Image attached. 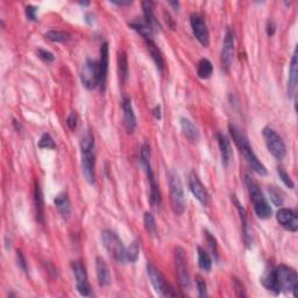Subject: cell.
I'll return each instance as SVG.
<instances>
[{
	"instance_id": "obj_1",
	"label": "cell",
	"mask_w": 298,
	"mask_h": 298,
	"mask_svg": "<svg viewBox=\"0 0 298 298\" xmlns=\"http://www.w3.org/2000/svg\"><path fill=\"white\" fill-rule=\"evenodd\" d=\"M297 281L296 270L285 264H280L275 269L267 270L261 277V283L274 295H279L281 292H292L293 297H297Z\"/></svg>"
},
{
	"instance_id": "obj_2",
	"label": "cell",
	"mask_w": 298,
	"mask_h": 298,
	"mask_svg": "<svg viewBox=\"0 0 298 298\" xmlns=\"http://www.w3.org/2000/svg\"><path fill=\"white\" fill-rule=\"evenodd\" d=\"M228 130L233 139L234 144L237 145L241 154L244 155L246 161H247L248 164L250 165V168H252L257 175H260V176H266V175L268 174L267 168H266L264 164L257 158L256 154L254 153L252 146L249 144L248 138L246 137L245 133L241 132L239 127L232 124L228 125Z\"/></svg>"
},
{
	"instance_id": "obj_3",
	"label": "cell",
	"mask_w": 298,
	"mask_h": 298,
	"mask_svg": "<svg viewBox=\"0 0 298 298\" xmlns=\"http://www.w3.org/2000/svg\"><path fill=\"white\" fill-rule=\"evenodd\" d=\"M82 170L85 181L90 185L96 184V153H94V138L91 130L83 135L81 140Z\"/></svg>"
},
{
	"instance_id": "obj_4",
	"label": "cell",
	"mask_w": 298,
	"mask_h": 298,
	"mask_svg": "<svg viewBox=\"0 0 298 298\" xmlns=\"http://www.w3.org/2000/svg\"><path fill=\"white\" fill-rule=\"evenodd\" d=\"M245 183L248 189L250 201L253 203L254 211H255L256 216L259 217L260 219H268V218L272 217L273 210L270 208L268 201L266 200L263 192L261 191L260 186L257 185V183L254 181L252 177H249L248 175L245 176Z\"/></svg>"
},
{
	"instance_id": "obj_5",
	"label": "cell",
	"mask_w": 298,
	"mask_h": 298,
	"mask_svg": "<svg viewBox=\"0 0 298 298\" xmlns=\"http://www.w3.org/2000/svg\"><path fill=\"white\" fill-rule=\"evenodd\" d=\"M168 184L173 211L175 214H177V216H181V214H183L185 211L186 201L181 177L175 170H170L168 173Z\"/></svg>"
},
{
	"instance_id": "obj_6",
	"label": "cell",
	"mask_w": 298,
	"mask_h": 298,
	"mask_svg": "<svg viewBox=\"0 0 298 298\" xmlns=\"http://www.w3.org/2000/svg\"><path fill=\"white\" fill-rule=\"evenodd\" d=\"M150 157H152V152H150V147L148 144H144L141 148V164L146 170L147 177H148L149 186H150V203L154 208L156 206H160L161 204V191L160 186H158V183L156 177H155V174L152 169V161H150Z\"/></svg>"
},
{
	"instance_id": "obj_7",
	"label": "cell",
	"mask_w": 298,
	"mask_h": 298,
	"mask_svg": "<svg viewBox=\"0 0 298 298\" xmlns=\"http://www.w3.org/2000/svg\"><path fill=\"white\" fill-rule=\"evenodd\" d=\"M102 241L104 247L107 249L111 255L113 256V259L119 263H128L127 260V247L122 244L120 238L118 237V234L110 229H104L102 232Z\"/></svg>"
},
{
	"instance_id": "obj_8",
	"label": "cell",
	"mask_w": 298,
	"mask_h": 298,
	"mask_svg": "<svg viewBox=\"0 0 298 298\" xmlns=\"http://www.w3.org/2000/svg\"><path fill=\"white\" fill-rule=\"evenodd\" d=\"M147 273H148L150 283L158 295L162 297H176L178 293L175 291L174 288L165 280L163 274L158 270L153 263H147Z\"/></svg>"
},
{
	"instance_id": "obj_9",
	"label": "cell",
	"mask_w": 298,
	"mask_h": 298,
	"mask_svg": "<svg viewBox=\"0 0 298 298\" xmlns=\"http://www.w3.org/2000/svg\"><path fill=\"white\" fill-rule=\"evenodd\" d=\"M262 135H263L266 146L269 150V153L273 155L276 160H283L287 154V148H285L284 141L282 140V138L274 130L272 127H264L262 129Z\"/></svg>"
},
{
	"instance_id": "obj_10",
	"label": "cell",
	"mask_w": 298,
	"mask_h": 298,
	"mask_svg": "<svg viewBox=\"0 0 298 298\" xmlns=\"http://www.w3.org/2000/svg\"><path fill=\"white\" fill-rule=\"evenodd\" d=\"M175 266H176V275L180 285L185 290L190 289L191 277H190L188 257H186L185 250L182 247H176L175 249Z\"/></svg>"
},
{
	"instance_id": "obj_11",
	"label": "cell",
	"mask_w": 298,
	"mask_h": 298,
	"mask_svg": "<svg viewBox=\"0 0 298 298\" xmlns=\"http://www.w3.org/2000/svg\"><path fill=\"white\" fill-rule=\"evenodd\" d=\"M81 82L83 86L87 90H94L99 86L101 82V75H99V63L94 59L87 58L81 69Z\"/></svg>"
},
{
	"instance_id": "obj_12",
	"label": "cell",
	"mask_w": 298,
	"mask_h": 298,
	"mask_svg": "<svg viewBox=\"0 0 298 298\" xmlns=\"http://www.w3.org/2000/svg\"><path fill=\"white\" fill-rule=\"evenodd\" d=\"M234 45H236V39H234L233 30L229 28L226 29V34L224 38V43H222L221 54H220V63L221 69L225 73H228L231 69L233 56H234Z\"/></svg>"
},
{
	"instance_id": "obj_13",
	"label": "cell",
	"mask_w": 298,
	"mask_h": 298,
	"mask_svg": "<svg viewBox=\"0 0 298 298\" xmlns=\"http://www.w3.org/2000/svg\"><path fill=\"white\" fill-rule=\"evenodd\" d=\"M190 25H191L192 33L198 40V42L203 47H209L210 33L206 22L204 21V18L200 13H192L191 17H190Z\"/></svg>"
},
{
	"instance_id": "obj_14",
	"label": "cell",
	"mask_w": 298,
	"mask_h": 298,
	"mask_svg": "<svg viewBox=\"0 0 298 298\" xmlns=\"http://www.w3.org/2000/svg\"><path fill=\"white\" fill-rule=\"evenodd\" d=\"M71 269L75 274V279H76V288L78 292L82 296H90L91 295V285L89 283V279H87V273L84 267V264L81 261H74L71 263Z\"/></svg>"
},
{
	"instance_id": "obj_15",
	"label": "cell",
	"mask_w": 298,
	"mask_h": 298,
	"mask_svg": "<svg viewBox=\"0 0 298 298\" xmlns=\"http://www.w3.org/2000/svg\"><path fill=\"white\" fill-rule=\"evenodd\" d=\"M189 188L191 190L193 197L201 203L203 206H209L210 197L208 190L203 185L200 177L197 176L196 173H191L189 176Z\"/></svg>"
},
{
	"instance_id": "obj_16",
	"label": "cell",
	"mask_w": 298,
	"mask_h": 298,
	"mask_svg": "<svg viewBox=\"0 0 298 298\" xmlns=\"http://www.w3.org/2000/svg\"><path fill=\"white\" fill-rule=\"evenodd\" d=\"M276 220L279 224L290 232H297L298 217L297 213L291 209L282 208L276 212Z\"/></svg>"
},
{
	"instance_id": "obj_17",
	"label": "cell",
	"mask_w": 298,
	"mask_h": 298,
	"mask_svg": "<svg viewBox=\"0 0 298 298\" xmlns=\"http://www.w3.org/2000/svg\"><path fill=\"white\" fill-rule=\"evenodd\" d=\"M122 113H124V126L126 132L133 134L137 128V117H135L132 102L128 97L122 98Z\"/></svg>"
},
{
	"instance_id": "obj_18",
	"label": "cell",
	"mask_w": 298,
	"mask_h": 298,
	"mask_svg": "<svg viewBox=\"0 0 298 298\" xmlns=\"http://www.w3.org/2000/svg\"><path fill=\"white\" fill-rule=\"evenodd\" d=\"M109 43L104 42L101 47V59H99V75H101V82L99 87L104 92L106 90L107 74H109Z\"/></svg>"
},
{
	"instance_id": "obj_19",
	"label": "cell",
	"mask_w": 298,
	"mask_h": 298,
	"mask_svg": "<svg viewBox=\"0 0 298 298\" xmlns=\"http://www.w3.org/2000/svg\"><path fill=\"white\" fill-rule=\"evenodd\" d=\"M298 83V56H297V48L293 50V55L291 58L289 68V79H288V96L290 98L295 97Z\"/></svg>"
},
{
	"instance_id": "obj_20",
	"label": "cell",
	"mask_w": 298,
	"mask_h": 298,
	"mask_svg": "<svg viewBox=\"0 0 298 298\" xmlns=\"http://www.w3.org/2000/svg\"><path fill=\"white\" fill-rule=\"evenodd\" d=\"M232 201L234 203V205H236V208L238 210V212H239V216H240V220H241V228H242V234H244V240H245V245L249 247L250 245H252V232H250V228L248 226V220H247V213H246V210L244 206L241 205V203L238 201V198L236 196L232 197Z\"/></svg>"
},
{
	"instance_id": "obj_21",
	"label": "cell",
	"mask_w": 298,
	"mask_h": 298,
	"mask_svg": "<svg viewBox=\"0 0 298 298\" xmlns=\"http://www.w3.org/2000/svg\"><path fill=\"white\" fill-rule=\"evenodd\" d=\"M96 270H97V279L101 287H107L111 283V274L109 266L106 261L102 256L96 257Z\"/></svg>"
},
{
	"instance_id": "obj_22",
	"label": "cell",
	"mask_w": 298,
	"mask_h": 298,
	"mask_svg": "<svg viewBox=\"0 0 298 298\" xmlns=\"http://www.w3.org/2000/svg\"><path fill=\"white\" fill-rule=\"evenodd\" d=\"M55 206H56V210L59 216H61L63 219L68 220L71 216V203L69 197H68L67 193H59L55 198Z\"/></svg>"
},
{
	"instance_id": "obj_23",
	"label": "cell",
	"mask_w": 298,
	"mask_h": 298,
	"mask_svg": "<svg viewBox=\"0 0 298 298\" xmlns=\"http://www.w3.org/2000/svg\"><path fill=\"white\" fill-rule=\"evenodd\" d=\"M142 12H144L145 22L147 23V25H149V27L153 29L154 33H156V31L160 30V25H158L157 20L156 18H155V14H154V3L149 2V0L142 3Z\"/></svg>"
},
{
	"instance_id": "obj_24",
	"label": "cell",
	"mask_w": 298,
	"mask_h": 298,
	"mask_svg": "<svg viewBox=\"0 0 298 298\" xmlns=\"http://www.w3.org/2000/svg\"><path fill=\"white\" fill-rule=\"evenodd\" d=\"M217 141L220 149L222 164H224V167H227L229 164V161H231V156H232L231 144H229L228 139L221 133H217Z\"/></svg>"
},
{
	"instance_id": "obj_25",
	"label": "cell",
	"mask_w": 298,
	"mask_h": 298,
	"mask_svg": "<svg viewBox=\"0 0 298 298\" xmlns=\"http://www.w3.org/2000/svg\"><path fill=\"white\" fill-rule=\"evenodd\" d=\"M34 204L35 211H37V219L40 222H43L45 221V201H43V193L39 182H35L34 186Z\"/></svg>"
},
{
	"instance_id": "obj_26",
	"label": "cell",
	"mask_w": 298,
	"mask_h": 298,
	"mask_svg": "<svg viewBox=\"0 0 298 298\" xmlns=\"http://www.w3.org/2000/svg\"><path fill=\"white\" fill-rule=\"evenodd\" d=\"M181 128L184 137L188 139L190 142H197L200 140V130L194 126L189 119L181 118Z\"/></svg>"
},
{
	"instance_id": "obj_27",
	"label": "cell",
	"mask_w": 298,
	"mask_h": 298,
	"mask_svg": "<svg viewBox=\"0 0 298 298\" xmlns=\"http://www.w3.org/2000/svg\"><path fill=\"white\" fill-rule=\"evenodd\" d=\"M146 43H147V48H148L150 56H152L155 65H156V69L158 70V73L162 74L164 70L163 54L161 53V50L158 49V47L155 45L154 41H147Z\"/></svg>"
},
{
	"instance_id": "obj_28",
	"label": "cell",
	"mask_w": 298,
	"mask_h": 298,
	"mask_svg": "<svg viewBox=\"0 0 298 298\" xmlns=\"http://www.w3.org/2000/svg\"><path fill=\"white\" fill-rule=\"evenodd\" d=\"M129 27L132 29H134L137 33H139L147 41H154V31L150 28L149 25L144 21H139V20H135V21H132L128 23Z\"/></svg>"
},
{
	"instance_id": "obj_29",
	"label": "cell",
	"mask_w": 298,
	"mask_h": 298,
	"mask_svg": "<svg viewBox=\"0 0 298 298\" xmlns=\"http://www.w3.org/2000/svg\"><path fill=\"white\" fill-rule=\"evenodd\" d=\"M213 65L208 58H202L197 65V76L201 79H208L212 76Z\"/></svg>"
},
{
	"instance_id": "obj_30",
	"label": "cell",
	"mask_w": 298,
	"mask_h": 298,
	"mask_svg": "<svg viewBox=\"0 0 298 298\" xmlns=\"http://www.w3.org/2000/svg\"><path fill=\"white\" fill-rule=\"evenodd\" d=\"M197 253H198V266H200V268L202 270L209 273L212 268L211 256H210L209 253L206 252L204 248L201 247V246H198L197 247Z\"/></svg>"
},
{
	"instance_id": "obj_31",
	"label": "cell",
	"mask_w": 298,
	"mask_h": 298,
	"mask_svg": "<svg viewBox=\"0 0 298 298\" xmlns=\"http://www.w3.org/2000/svg\"><path fill=\"white\" fill-rule=\"evenodd\" d=\"M118 65H119V74H120L121 83H126L128 78V62H127V56L125 51H120L118 55Z\"/></svg>"
},
{
	"instance_id": "obj_32",
	"label": "cell",
	"mask_w": 298,
	"mask_h": 298,
	"mask_svg": "<svg viewBox=\"0 0 298 298\" xmlns=\"http://www.w3.org/2000/svg\"><path fill=\"white\" fill-rule=\"evenodd\" d=\"M46 39H48L51 42H67L71 39V35L64 30L51 29L46 33Z\"/></svg>"
},
{
	"instance_id": "obj_33",
	"label": "cell",
	"mask_w": 298,
	"mask_h": 298,
	"mask_svg": "<svg viewBox=\"0 0 298 298\" xmlns=\"http://www.w3.org/2000/svg\"><path fill=\"white\" fill-rule=\"evenodd\" d=\"M144 222H145V227L147 229L150 236L156 237L157 236V225L156 221H155L154 216L150 212H146L144 216Z\"/></svg>"
},
{
	"instance_id": "obj_34",
	"label": "cell",
	"mask_w": 298,
	"mask_h": 298,
	"mask_svg": "<svg viewBox=\"0 0 298 298\" xmlns=\"http://www.w3.org/2000/svg\"><path fill=\"white\" fill-rule=\"evenodd\" d=\"M268 193L270 196V201L273 202V204L275 206H281L283 205V196H282V192L280 191V189H277L275 185H269L268 188Z\"/></svg>"
},
{
	"instance_id": "obj_35",
	"label": "cell",
	"mask_w": 298,
	"mask_h": 298,
	"mask_svg": "<svg viewBox=\"0 0 298 298\" xmlns=\"http://www.w3.org/2000/svg\"><path fill=\"white\" fill-rule=\"evenodd\" d=\"M139 254H140V247H139V242L135 240L127 247V260L134 263L139 259Z\"/></svg>"
},
{
	"instance_id": "obj_36",
	"label": "cell",
	"mask_w": 298,
	"mask_h": 298,
	"mask_svg": "<svg viewBox=\"0 0 298 298\" xmlns=\"http://www.w3.org/2000/svg\"><path fill=\"white\" fill-rule=\"evenodd\" d=\"M39 147L42 149H55L56 148V144H55L54 139L51 138V135L48 133L42 134V137L40 138Z\"/></svg>"
},
{
	"instance_id": "obj_37",
	"label": "cell",
	"mask_w": 298,
	"mask_h": 298,
	"mask_svg": "<svg viewBox=\"0 0 298 298\" xmlns=\"http://www.w3.org/2000/svg\"><path fill=\"white\" fill-rule=\"evenodd\" d=\"M205 237H206V240H208L209 247L210 249H211L213 256L216 257V260H218V244H217L216 238H214L209 231H205Z\"/></svg>"
},
{
	"instance_id": "obj_38",
	"label": "cell",
	"mask_w": 298,
	"mask_h": 298,
	"mask_svg": "<svg viewBox=\"0 0 298 298\" xmlns=\"http://www.w3.org/2000/svg\"><path fill=\"white\" fill-rule=\"evenodd\" d=\"M277 174H279L281 181L284 183V185L287 186V188H289V189L295 188V184H293V182L291 181V178H290L288 173L285 172L283 168H280V167H279V168H277Z\"/></svg>"
},
{
	"instance_id": "obj_39",
	"label": "cell",
	"mask_w": 298,
	"mask_h": 298,
	"mask_svg": "<svg viewBox=\"0 0 298 298\" xmlns=\"http://www.w3.org/2000/svg\"><path fill=\"white\" fill-rule=\"evenodd\" d=\"M196 284L198 289V296L201 298L208 297V289H206V282L202 276H196Z\"/></svg>"
},
{
	"instance_id": "obj_40",
	"label": "cell",
	"mask_w": 298,
	"mask_h": 298,
	"mask_svg": "<svg viewBox=\"0 0 298 298\" xmlns=\"http://www.w3.org/2000/svg\"><path fill=\"white\" fill-rule=\"evenodd\" d=\"M38 56L39 58H41L43 62H47V63H50V62H54L55 56L53 53H50V51L46 50V49H38Z\"/></svg>"
},
{
	"instance_id": "obj_41",
	"label": "cell",
	"mask_w": 298,
	"mask_h": 298,
	"mask_svg": "<svg viewBox=\"0 0 298 298\" xmlns=\"http://www.w3.org/2000/svg\"><path fill=\"white\" fill-rule=\"evenodd\" d=\"M77 124H78V116H77V113L76 112H71L69 114V117L67 118V125H68V127H69V128L71 130H74L77 127Z\"/></svg>"
},
{
	"instance_id": "obj_42",
	"label": "cell",
	"mask_w": 298,
	"mask_h": 298,
	"mask_svg": "<svg viewBox=\"0 0 298 298\" xmlns=\"http://www.w3.org/2000/svg\"><path fill=\"white\" fill-rule=\"evenodd\" d=\"M37 14H38V7L33 5H28L26 7V15L30 21H37Z\"/></svg>"
},
{
	"instance_id": "obj_43",
	"label": "cell",
	"mask_w": 298,
	"mask_h": 298,
	"mask_svg": "<svg viewBox=\"0 0 298 298\" xmlns=\"http://www.w3.org/2000/svg\"><path fill=\"white\" fill-rule=\"evenodd\" d=\"M17 257H18V264H19V267L21 268L25 273L28 272V267H27V262H26V259H25V256H23V254H22L21 250H17Z\"/></svg>"
},
{
	"instance_id": "obj_44",
	"label": "cell",
	"mask_w": 298,
	"mask_h": 298,
	"mask_svg": "<svg viewBox=\"0 0 298 298\" xmlns=\"http://www.w3.org/2000/svg\"><path fill=\"white\" fill-rule=\"evenodd\" d=\"M234 287H236V291H237V296L239 297H245L246 293H245V289H244V284L241 283V282L238 280V279H234Z\"/></svg>"
},
{
	"instance_id": "obj_45",
	"label": "cell",
	"mask_w": 298,
	"mask_h": 298,
	"mask_svg": "<svg viewBox=\"0 0 298 298\" xmlns=\"http://www.w3.org/2000/svg\"><path fill=\"white\" fill-rule=\"evenodd\" d=\"M275 31H276L275 23H274L273 21H268V23H267V34L269 35V37H273V35L275 34Z\"/></svg>"
},
{
	"instance_id": "obj_46",
	"label": "cell",
	"mask_w": 298,
	"mask_h": 298,
	"mask_svg": "<svg viewBox=\"0 0 298 298\" xmlns=\"http://www.w3.org/2000/svg\"><path fill=\"white\" fill-rule=\"evenodd\" d=\"M113 4V5H117V6H129V5H132L133 4V2H130V0H124V2H116V0H113V2H111Z\"/></svg>"
},
{
	"instance_id": "obj_47",
	"label": "cell",
	"mask_w": 298,
	"mask_h": 298,
	"mask_svg": "<svg viewBox=\"0 0 298 298\" xmlns=\"http://www.w3.org/2000/svg\"><path fill=\"white\" fill-rule=\"evenodd\" d=\"M153 114H154V117L157 119V120H160L161 119V106L160 105H157V106H155V109L153 110Z\"/></svg>"
},
{
	"instance_id": "obj_48",
	"label": "cell",
	"mask_w": 298,
	"mask_h": 298,
	"mask_svg": "<svg viewBox=\"0 0 298 298\" xmlns=\"http://www.w3.org/2000/svg\"><path fill=\"white\" fill-rule=\"evenodd\" d=\"M169 5L173 6L175 11H177L178 7H180V3H178V2H169Z\"/></svg>"
},
{
	"instance_id": "obj_49",
	"label": "cell",
	"mask_w": 298,
	"mask_h": 298,
	"mask_svg": "<svg viewBox=\"0 0 298 298\" xmlns=\"http://www.w3.org/2000/svg\"><path fill=\"white\" fill-rule=\"evenodd\" d=\"M79 5H81V6H89L90 2H79Z\"/></svg>"
}]
</instances>
